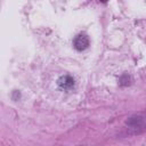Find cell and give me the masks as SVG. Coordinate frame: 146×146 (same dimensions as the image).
<instances>
[{"label": "cell", "mask_w": 146, "mask_h": 146, "mask_svg": "<svg viewBox=\"0 0 146 146\" xmlns=\"http://www.w3.org/2000/svg\"><path fill=\"white\" fill-rule=\"evenodd\" d=\"M73 46L78 51H83L89 47V38L86 34H78L74 38Z\"/></svg>", "instance_id": "cell-1"}, {"label": "cell", "mask_w": 146, "mask_h": 146, "mask_svg": "<svg viewBox=\"0 0 146 146\" xmlns=\"http://www.w3.org/2000/svg\"><path fill=\"white\" fill-rule=\"evenodd\" d=\"M108 0H100V2H103V3H105V2H107Z\"/></svg>", "instance_id": "cell-3"}, {"label": "cell", "mask_w": 146, "mask_h": 146, "mask_svg": "<svg viewBox=\"0 0 146 146\" xmlns=\"http://www.w3.org/2000/svg\"><path fill=\"white\" fill-rule=\"evenodd\" d=\"M57 84H58L59 89L67 91V90H71L74 87L75 82H74V79L71 75H62L57 80Z\"/></svg>", "instance_id": "cell-2"}]
</instances>
